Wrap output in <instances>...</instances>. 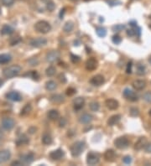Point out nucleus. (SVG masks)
Listing matches in <instances>:
<instances>
[{"label":"nucleus","instance_id":"1","mask_svg":"<svg viewBox=\"0 0 151 166\" xmlns=\"http://www.w3.org/2000/svg\"><path fill=\"white\" fill-rule=\"evenodd\" d=\"M21 71V67L18 65H10L9 67H6L3 69V76L8 79L13 78L17 76L20 74Z\"/></svg>","mask_w":151,"mask_h":166},{"label":"nucleus","instance_id":"2","mask_svg":"<svg viewBox=\"0 0 151 166\" xmlns=\"http://www.w3.org/2000/svg\"><path fill=\"white\" fill-rule=\"evenodd\" d=\"M85 148H86L85 143L82 141H77L70 146V154L73 157H78L83 153Z\"/></svg>","mask_w":151,"mask_h":166},{"label":"nucleus","instance_id":"3","mask_svg":"<svg viewBox=\"0 0 151 166\" xmlns=\"http://www.w3.org/2000/svg\"><path fill=\"white\" fill-rule=\"evenodd\" d=\"M34 29L37 32L41 33V34H47L51 30V26L50 24L45 20L38 21L35 25H34Z\"/></svg>","mask_w":151,"mask_h":166},{"label":"nucleus","instance_id":"4","mask_svg":"<svg viewBox=\"0 0 151 166\" xmlns=\"http://www.w3.org/2000/svg\"><path fill=\"white\" fill-rule=\"evenodd\" d=\"M114 145L118 149H125L129 146V140L126 137H119L114 140Z\"/></svg>","mask_w":151,"mask_h":166},{"label":"nucleus","instance_id":"5","mask_svg":"<svg viewBox=\"0 0 151 166\" xmlns=\"http://www.w3.org/2000/svg\"><path fill=\"white\" fill-rule=\"evenodd\" d=\"M100 161V155L95 152L88 153L87 156V163L89 165H96Z\"/></svg>","mask_w":151,"mask_h":166},{"label":"nucleus","instance_id":"6","mask_svg":"<svg viewBox=\"0 0 151 166\" xmlns=\"http://www.w3.org/2000/svg\"><path fill=\"white\" fill-rule=\"evenodd\" d=\"M123 94H124V97L127 99L128 101H130V102H137L138 99L137 94L129 88L124 89Z\"/></svg>","mask_w":151,"mask_h":166},{"label":"nucleus","instance_id":"7","mask_svg":"<svg viewBox=\"0 0 151 166\" xmlns=\"http://www.w3.org/2000/svg\"><path fill=\"white\" fill-rule=\"evenodd\" d=\"M47 44V40L45 38L38 37L34 38L30 41V45L34 48H40L45 46Z\"/></svg>","mask_w":151,"mask_h":166},{"label":"nucleus","instance_id":"8","mask_svg":"<svg viewBox=\"0 0 151 166\" xmlns=\"http://www.w3.org/2000/svg\"><path fill=\"white\" fill-rule=\"evenodd\" d=\"M1 124H2L3 129L9 131V130L13 129V127L15 125V122L11 118H4L1 122Z\"/></svg>","mask_w":151,"mask_h":166},{"label":"nucleus","instance_id":"9","mask_svg":"<svg viewBox=\"0 0 151 166\" xmlns=\"http://www.w3.org/2000/svg\"><path fill=\"white\" fill-rule=\"evenodd\" d=\"M60 52L57 51H51L50 52H48L45 56V59L48 62L50 63H53L55 61H56L59 60L60 58Z\"/></svg>","mask_w":151,"mask_h":166},{"label":"nucleus","instance_id":"10","mask_svg":"<svg viewBox=\"0 0 151 166\" xmlns=\"http://www.w3.org/2000/svg\"><path fill=\"white\" fill-rule=\"evenodd\" d=\"M104 82H105V79H104L103 76H102V75H96L90 80L91 84L95 87H100L104 84Z\"/></svg>","mask_w":151,"mask_h":166},{"label":"nucleus","instance_id":"11","mask_svg":"<svg viewBox=\"0 0 151 166\" xmlns=\"http://www.w3.org/2000/svg\"><path fill=\"white\" fill-rule=\"evenodd\" d=\"M98 65V62L94 57L89 58L87 61H86V69L87 71H94L97 68Z\"/></svg>","mask_w":151,"mask_h":166},{"label":"nucleus","instance_id":"12","mask_svg":"<svg viewBox=\"0 0 151 166\" xmlns=\"http://www.w3.org/2000/svg\"><path fill=\"white\" fill-rule=\"evenodd\" d=\"M6 97L10 101L13 102H20L22 100V96L20 92H15V91H12V92H8L6 94Z\"/></svg>","mask_w":151,"mask_h":166},{"label":"nucleus","instance_id":"13","mask_svg":"<svg viewBox=\"0 0 151 166\" xmlns=\"http://www.w3.org/2000/svg\"><path fill=\"white\" fill-rule=\"evenodd\" d=\"M34 155L33 153H27L25 154L20 156V161L23 164H30L34 161Z\"/></svg>","mask_w":151,"mask_h":166},{"label":"nucleus","instance_id":"14","mask_svg":"<svg viewBox=\"0 0 151 166\" xmlns=\"http://www.w3.org/2000/svg\"><path fill=\"white\" fill-rule=\"evenodd\" d=\"M65 155V153L62 149H58L56 150H54L50 154V159H53V160H56V161H58V160H60L62 159Z\"/></svg>","mask_w":151,"mask_h":166},{"label":"nucleus","instance_id":"15","mask_svg":"<svg viewBox=\"0 0 151 166\" xmlns=\"http://www.w3.org/2000/svg\"><path fill=\"white\" fill-rule=\"evenodd\" d=\"M146 85H147V83H146V81H144V80H135L132 83L133 87L136 91H142V90H144L146 87Z\"/></svg>","mask_w":151,"mask_h":166},{"label":"nucleus","instance_id":"16","mask_svg":"<svg viewBox=\"0 0 151 166\" xmlns=\"http://www.w3.org/2000/svg\"><path fill=\"white\" fill-rule=\"evenodd\" d=\"M105 105L107 107V108L109 110H116V109L118 108L119 107V103L117 102V100L113 98H109L107 99L105 101Z\"/></svg>","mask_w":151,"mask_h":166},{"label":"nucleus","instance_id":"17","mask_svg":"<svg viewBox=\"0 0 151 166\" xmlns=\"http://www.w3.org/2000/svg\"><path fill=\"white\" fill-rule=\"evenodd\" d=\"M148 143L147 139L145 137H141L138 139V141L134 143V149L136 150H141V149H144V147L146 146Z\"/></svg>","mask_w":151,"mask_h":166},{"label":"nucleus","instance_id":"18","mask_svg":"<svg viewBox=\"0 0 151 166\" xmlns=\"http://www.w3.org/2000/svg\"><path fill=\"white\" fill-rule=\"evenodd\" d=\"M104 159L107 162L114 161V159H116V153L113 149H107V151L104 153Z\"/></svg>","mask_w":151,"mask_h":166},{"label":"nucleus","instance_id":"19","mask_svg":"<svg viewBox=\"0 0 151 166\" xmlns=\"http://www.w3.org/2000/svg\"><path fill=\"white\" fill-rule=\"evenodd\" d=\"M85 105V99L83 97H77L73 100V106L75 110H81Z\"/></svg>","mask_w":151,"mask_h":166},{"label":"nucleus","instance_id":"20","mask_svg":"<svg viewBox=\"0 0 151 166\" xmlns=\"http://www.w3.org/2000/svg\"><path fill=\"white\" fill-rule=\"evenodd\" d=\"M11 157V153L9 150H1L0 151V164H3V163H6Z\"/></svg>","mask_w":151,"mask_h":166},{"label":"nucleus","instance_id":"21","mask_svg":"<svg viewBox=\"0 0 151 166\" xmlns=\"http://www.w3.org/2000/svg\"><path fill=\"white\" fill-rule=\"evenodd\" d=\"M121 120V115L119 114H116L110 117L108 120H107V125L108 126H114L117 124L118 122H120Z\"/></svg>","mask_w":151,"mask_h":166},{"label":"nucleus","instance_id":"22","mask_svg":"<svg viewBox=\"0 0 151 166\" xmlns=\"http://www.w3.org/2000/svg\"><path fill=\"white\" fill-rule=\"evenodd\" d=\"M93 119V117L91 115V114H88V113H85L83 115H81L79 118V122L82 124H88L90 123Z\"/></svg>","mask_w":151,"mask_h":166},{"label":"nucleus","instance_id":"23","mask_svg":"<svg viewBox=\"0 0 151 166\" xmlns=\"http://www.w3.org/2000/svg\"><path fill=\"white\" fill-rule=\"evenodd\" d=\"M47 117L48 118L51 120V121H56L57 119L60 118V113L59 112L56 110V109H52V110H50L48 113H47Z\"/></svg>","mask_w":151,"mask_h":166},{"label":"nucleus","instance_id":"24","mask_svg":"<svg viewBox=\"0 0 151 166\" xmlns=\"http://www.w3.org/2000/svg\"><path fill=\"white\" fill-rule=\"evenodd\" d=\"M50 102H52L53 103H56V104H60L61 102H63L65 101V98L62 95L60 94H54L50 97Z\"/></svg>","mask_w":151,"mask_h":166},{"label":"nucleus","instance_id":"25","mask_svg":"<svg viewBox=\"0 0 151 166\" xmlns=\"http://www.w3.org/2000/svg\"><path fill=\"white\" fill-rule=\"evenodd\" d=\"M0 33L3 35H9L13 33V29L9 24H4L0 30Z\"/></svg>","mask_w":151,"mask_h":166},{"label":"nucleus","instance_id":"26","mask_svg":"<svg viewBox=\"0 0 151 166\" xmlns=\"http://www.w3.org/2000/svg\"><path fill=\"white\" fill-rule=\"evenodd\" d=\"M29 142H30V140L28 139V137L26 135H24V134H22L17 139L16 144L18 146H21L23 145V144H27Z\"/></svg>","mask_w":151,"mask_h":166},{"label":"nucleus","instance_id":"27","mask_svg":"<svg viewBox=\"0 0 151 166\" xmlns=\"http://www.w3.org/2000/svg\"><path fill=\"white\" fill-rule=\"evenodd\" d=\"M53 142V139L50 135V133H44L43 136H42V143H43L45 145H50Z\"/></svg>","mask_w":151,"mask_h":166},{"label":"nucleus","instance_id":"28","mask_svg":"<svg viewBox=\"0 0 151 166\" xmlns=\"http://www.w3.org/2000/svg\"><path fill=\"white\" fill-rule=\"evenodd\" d=\"M12 60V56L9 54L0 55V64H7Z\"/></svg>","mask_w":151,"mask_h":166},{"label":"nucleus","instance_id":"29","mask_svg":"<svg viewBox=\"0 0 151 166\" xmlns=\"http://www.w3.org/2000/svg\"><path fill=\"white\" fill-rule=\"evenodd\" d=\"M74 29V24L73 22H71V21H68L67 22L66 24H64V27H63V31L65 33H70L71 31L73 30Z\"/></svg>","mask_w":151,"mask_h":166},{"label":"nucleus","instance_id":"30","mask_svg":"<svg viewBox=\"0 0 151 166\" xmlns=\"http://www.w3.org/2000/svg\"><path fill=\"white\" fill-rule=\"evenodd\" d=\"M136 73L138 76H144L146 73V67L143 64H138L136 68Z\"/></svg>","mask_w":151,"mask_h":166},{"label":"nucleus","instance_id":"31","mask_svg":"<svg viewBox=\"0 0 151 166\" xmlns=\"http://www.w3.org/2000/svg\"><path fill=\"white\" fill-rule=\"evenodd\" d=\"M57 87L56 81H48L45 83V89L47 91H54Z\"/></svg>","mask_w":151,"mask_h":166},{"label":"nucleus","instance_id":"32","mask_svg":"<svg viewBox=\"0 0 151 166\" xmlns=\"http://www.w3.org/2000/svg\"><path fill=\"white\" fill-rule=\"evenodd\" d=\"M32 111V107L30 104H26L23 108V109L21 110V112H20V115L21 116H26L28 115L30 112Z\"/></svg>","mask_w":151,"mask_h":166},{"label":"nucleus","instance_id":"33","mask_svg":"<svg viewBox=\"0 0 151 166\" xmlns=\"http://www.w3.org/2000/svg\"><path fill=\"white\" fill-rule=\"evenodd\" d=\"M96 33L99 36V37H105L107 34V30L106 29H104L103 27H97L96 30Z\"/></svg>","mask_w":151,"mask_h":166},{"label":"nucleus","instance_id":"34","mask_svg":"<svg viewBox=\"0 0 151 166\" xmlns=\"http://www.w3.org/2000/svg\"><path fill=\"white\" fill-rule=\"evenodd\" d=\"M56 69L54 66H49L45 70V74L47 76H53L56 75Z\"/></svg>","mask_w":151,"mask_h":166},{"label":"nucleus","instance_id":"35","mask_svg":"<svg viewBox=\"0 0 151 166\" xmlns=\"http://www.w3.org/2000/svg\"><path fill=\"white\" fill-rule=\"evenodd\" d=\"M89 108H90L91 111H92V112H97L99 110V108H100V105L97 102H92L89 104Z\"/></svg>","mask_w":151,"mask_h":166},{"label":"nucleus","instance_id":"36","mask_svg":"<svg viewBox=\"0 0 151 166\" xmlns=\"http://www.w3.org/2000/svg\"><path fill=\"white\" fill-rule=\"evenodd\" d=\"M136 27H137V26H136ZM136 27H133L132 29H130V30H128L127 34L128 35V36L133 37V36H134V35H136V34H137L138 31H140V29H139V30L137 31V30H136Z\"/></svg>","mask_w":151,"mask_h":166},{"label":"nucleus","instance_id":"37","mask_svg":"<svg viewBox=\"0 0 151 166\" xmlns=\"http://www.w3.org/2000/svg\"><path fill=\"white\" fill-rule=\"evenodd\" d=\"M20 41H21V38L19 37V36H16V37H12L10 39L9 43L10 45H15V44H19Z\"/></svg>","mask_w":151,"mask_h":166},{"label":"nucleus","instance_id":"38","mask_svg":"<svg viewBox=\"0 0 151 166\" xmlns=\"http://www.w3.org/2000/svg\"><path fill=\"white\" fill-rule=\"evenodd\" d=\"M143 99L146 102L151 103V92H147L143 95Z\"/></svg>","mask_w":151,"mask_h":166},{"label":"nucleus","instance_id":"39","mask_svg":"<svg viewBox=\"0 0 151 166\" xmlns=\"http://www.w3.org/2000/svg\"><path fill=\"white\" fill-rule=\"evenodd\" d=\"M112 41H113V42L114 44H119L121 42H122V39H121V37L119 36V35L115 34V35H113V38H112Z\"/></svg>","mask_w":151,"mask_h":166},{"label":"nucleus","instance_id":"40","mask_svg":"<svg viewBox=\"0 0 151 166\" xmlns=\"http://www.w3.org/2000/svg\"><path fill=\"white\" fill-rule=\"evenodd\" d=\"M46 9H48L49 11H53L55 9H56V5H55V4H54V2L51 0V1H50V2H48L46 4Z\"/></svg>","mask_w":151,"mask_h":166},{"label":"nucleus","instance_id":"41","mask_svg":"<svg viewBox=\"0 0 151 166\" xmlns=\"http://www.w3.org/2000/svg\"><path fill=\"white\" fill-rule=\"evenodd\" d=\"M70 61L72 63L76 64V63H78L80 61V57L78 55H76L70 54Z\"/></svg>","mask_w":151,"mask_h":166},{"label":"nucleus","instance_id":"42","mask_svg":"<svg viewBox=\"0 0 151 166\" xmlns=\"http://www.w3.org/2000/svg\"><path fill=\"white\" fill-rule=\"evenodd\" d=\"M1 2L4 6L8 7V6H11L14 3V0H1Z\"/></svg>","mask_w":151,"mask_h":166},{"label":"nucleus","instance_id":"43","mask_svg":"<svg viewBox=\"0 0 151 166\" xmlns=\"http://www.w3.org/2000/svg\"><path fill=\"white\" fill-rule=\"evenodd\" d=\"M139 114V112H138V109L135 108H133L130 109V115L133 116V117H137Z\"/></svg>","mask_w":151,"mask_h":166},{"label":"nucleus","instance_id":"44","mask_svg":"<svg viewBox=\"0 0 151 166\" xmlns=\"http://www.w3.org/2000/svg\"><path fill=\"white\" fill-rule=\"evenodd\" d=\"M67 119L65 118H60V120H59V127L60 128H64L65 126L67 125Z\"/></svg>","mask_w":151,"mask_h":166},{"label":"nucleus","instance_id":"45","mask_svg":"<svg viewBox=\"0 0 151 166\" xmlns=\"http://www.w3.org/2000/svg\"><path fill=\"white\" fill-rule=\"evenodd\" d=\"M77 92L76 89L73 88V87H69L67 88V96H73L75 93Z\"/></svg>","mask_w":151,"mask_h":166},{"label":"nucleus","instance_id":"46","mask_svg":"<svg viewBox=\"0 0 151 166\" xmlns=\"http://www.w3.org/2000/svg\"><path fill=\"white\" fill-rule=\"evenodd\" d=\"M124 29H125V26L124 25H122V24H117V25H115V26H113V30L114 31H121L122 30H124Z\"/></svg>","mask_w":151,"mask_h":166},{"label":"nucleus","instance_id":"47","mask_svg":"<svg viewBox=\"0 0 151 166\" xmlns=\"http://www.w3.org/2000/svg\"><path fill=\"white\" fill-rule=\"evenodd\" d=\"M38 63H39V61H38V60H37L36 58H35V59H34V58H32V59H30V61H29V64H30V65H32V66L37 65Z\"/></svg>","mask_w":151,"mask_h":166},{"label":"nucleus","instance_id":"48","mask_svg":"<svg viewBox=\"0 0 151 166\" xmlns=\"http://www.w3.org/2000/svg\"><path fill=\"white\" fill-rule=\"evenodd\" d=\"M58 79H59V81H60L61 83H66V82H67V78L65 76V75L62 74V73L58 76Z\"/></svg>","mask_w":151,"mask_h":166},{"label":"nucleus","instance_id":"49","mask_svg":"<svg viewBox=\"0 0 151 166\" xmlns=\"http://www.w3.org/2000/svg\"><path fill=\"white\" fill-rule=\"evenodd\" d=\"M123 161H124V164H129L132 162V159H131L130 156H125L124 159H123Z\"/></svg>","mask_w":151,"mask_h":166},{"label":"nucleus","instance_id":"50","mask_svg":"<svg viewBox=\"0 0 151 166\" xmlns=\"http://www.w3.org/2000/svg\"><path fill=\"white\" fill-rule=\"evenodd\" d=\"M31 77L33 78L34 80H38V78H39V75H38V73H37L36 71H31L30 72V75Z\"/></svg>","mask_w":151,"mask_h":166},{"label":"nucleus","instance_id":"51","mask_svg":"<svg viewBox=\"0 0 151 166\" xmlns=\"http://www.w3.org/2000/svg\"><path fill=\"white\" fill-rule=\"evenodd\" d=\"M144 149H145V152L150 154L151 153V143H147V144H146V146L144 147Z\"/></svg>","mask_w":151,"mask_h":166},{"label":"nucleus","instance_id":"52","mask_svg":"<svg viewBox=\"0 0 151 166\" xmlns=\"http://www.w3.org/2000/svg\"><path fill=\"white\" fill-rule=\"evenodd\" d=\"M132 62H129L127 65V69H126V72H127L128 74H130L131 72H132Z\"/></svg>","mask_w":151,"mask_h":166},{"label":"nucleus","instance_id":"53","mask_svg":"<svg viewBox=\"0 0 151 166\" xmlns=\"http://www.w3.org/2000/svg\"><path fill=\"white\" fill-rule=\"evenodd\" d=\"M35 131H36V129H35V128H34V127L30 128V129H29V130H28V132H30V133H31V134L34 133V132H35Z\"/></svg>","mask_w":151,"mask_h":166},{"label":"nucleus","instance_id":"54","mask_svg":"<svg viewBox=\"0 0 151 166\" xmlns=\"http://www.w3.org/2000/svg\"><path fill=\"white\" fill-rule=\"evenodd\" d=\"M21 165L22 164V163H21V161H13L12 164H11V165Z\"/></svg>","mask_w":151,"mask_h":166},{"label":"nucleus","instance_id":"55","mask_svg":"<svg viewBox=\"0 0 151 166\" xmlns=\"http://www.w3.org/2000/svg\"><path fill=\"white\" fill-rule=\"evenodd\" d=\"M43 3H45V4H47L48 2H50V1H51V0H41Z\"/></svg>","mask_w":151,"mask_h":166},{"label":"nucleus","instance_id":"56","mask_svg":"<svg viewBox=\"0 0 151 166\" xmlns=\"http://www.w3.org/2000/svg\"><path fill=\"white\" fill-rule=\"evenodd\" d=\"M2 137H3V132H2V130L0 129V139H2Z\"/></svg>","mask_w":151,"mask_h":166},{"label":"nucleus","instance_id":"57","mask_svg":"<svg viewBox=\"0 0 151 166\" xmlns=\"http://www.w3.org/2000/svg\"><path fill=\"white\" fill-rule=\"evenodd\" d=\"M3 81H2V80H1V79H0V87H2V86H3Z\"/></svg>","mask_w":151,"mask_h":166},{"label":"nucleus","instance_id":"58","mask_svg":"<svg viewBox=\"0 0 151 166\" xmlns=\"http://www.w3.org/2000/svg\"><path fill=\"white\" fill-rule=\"evenodd\" d=\"M149 63H150V64H151V56L149 58Z\"/></svg>","mask_w":151,"mask_h":166},{"label":"nucleus","instance_id":"59","mask_svg":"<svg viewBox=\"0 0 151 166\" xmlns=\"http://www.w3.org/2000/svg\"><path fill=\"white\" fill-rule=\"evenodd\" d=\"M149 116H150V117H151V109H150V110H149Z\"/></svg>","mask_w":151,"mask_h":166},{"label":"nucleus","instance_id":"60","mask_svg":"<svg viewBox=\"0 0 151 166\" xmlns=\"http://www.w3.org/2000/svg\"><path fill=\"white\" fill-rule=\"evenodd\" d=\"M70 1H73V2H77V1H79V0H70Z\"/></svg>","mask_w":151,"mask_h":166},{"label":"nucleus","instance_id":"61","mask_svg":"<svg viewBox=\"0 0 151 166\" xmlns=\"http://www.w3.org/2000/svg\"><path fill=\"white\" fill-rule=\"evenodd\" d=\"M149 28H150V29H151V24H149Z\"/></svg>","mask_w":151,"mask_h":166},{"label":"nucleus","instance_id":"62","mask_svg":"<svg viewBox=\"0 0 151 166\" xmlns=\"http://www.w3.org/2000/svg\"><path fill=\"white\" fill-rule=\"evenodd\" d=\"M21 1H28V0H21Z\"/></svg>","mask_w":151,"mask_h":166},{"label":"nucleus","instance_id":"63","mask_svg":"<svg viewBox=\"0 0 151 166\" xmlns=\"http://www.w3.org/2000/svg\"><path fill=\"white\" fill-rule=\"evenodd\" d=\"M0 14H1V9H0Z\"/></svg>","mask_w":151,"mask_h":166},{"label":"nucleus","instance_id":"64","mask_svg":"<svg viewBox=\"0 0 151 166\" xmlns=\"http://www.w3.org/2000/svg\"><path fill=\"white\" fill-rule=\"evenodd\" d=\"M150 19H151V16H150Z\"/></svg>","mask_w":151,"mask_h":166}]
</instances>
